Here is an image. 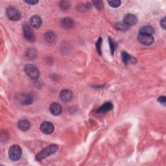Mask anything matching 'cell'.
I'll use <instances>...</instances> for the list:
<instances>
[{"mask_svg": "<svg viewBox=\"0 0 166 166\" xmlns=\"http://www.w3.org/2000/svg\"><path fill=\"white\" fill-rule=\"evenodd\" d=\"M58 149V146L56 144H52L44 147L38 154L36 156V160L38 161H42L50 155L55 154Z\"/></svg>", "mask_w": 166, "mask_h": 166, "instance_id": "1", "label": "cell"}, {"mask_svg": "<svg viewBox=\"0 0 166 166\" xmlns=\"http://www.w3.org/2000/svg\"><path fill=\"white\" fill-rule=\"evenodd\" d=\"M22 149L18 145H13L8 151V156L12 161H18L22 156Z\"/></svg>", "mask_w": 166, "mask_h": 166, "instance_id": "2", "label": "cell"}, {"mask_svg": "<svg viewBox=\"0 0 166 166\" xmlns=\"http://www.w3.org/2000/svg\"><path fill=\"white\" fill-rule=\"evenodd\" d=\"M25 72L32 80H36L40 76V71L38 68L33 64H27L25 66Z\"/></svg>", "mask_w": 166, "mask_h": 166, "instance_id": "3", "label": "cell"}, {"mask_svg": "<svg viewBox=\"0 0 166 166\" xmlns=\"http://www.w3.org/2000/svg\"><path fill=\"white\" fill-rule=\"evenodd\" d=\"M6 14L8 19L12 21H18L21 18V17H22L21 12L18 8L12 6L8 7L7 8Z\"/></svg>", "mask_w": 166, "mask_h": 166, "instance_id": "4", "label": "cell"}, {"mask_svg": "<svg viewBox=\"0 0 166 166\" xmlns=\"http://www.w3.org/2000/svg\"><path fill=\"white\" fill-rule=\"evenodd\" d=\"M23 31L25 39L30 42H33L35 40V34L33 31L31 25L28 23H24L23 24Z\"/></svg>", "mask_w": 166, "mask_h": 166, "instance_id": "5", "label": "cell"}, {"mask_svg": "<svg viewBox=\"0 0 166 166\" xmlns=\"http://www.w3.org/2000/svg\"><path fill=\"white\" fill-rule=\"evenodd\" d=\"M138 40L140 43L146 45H150L154 43V38L152 35H149V34H141L139 33L138 36Z\"/></svg>", "mask_w": 166, "mask_h": 166, "instance_id": "6", "label": "cell"}, {"mask_svg": "<svg viewBox=\"0 0 166 166\" xmlns=\"http://www.w3.org/2000/svg\"><path fill=\"white\" fill-rule=\"evenodd\" d=\"M40 130L45 134H52L54 131V126L53 123L49 121H44L40 125Z\"/></svg>", "mask_w": 166, "mask_h": 166, "instance_id": "7", "label": "cell"}, {"mask_svg": "<svg viewBox=\"0 0 166 166\" xmlns=\"http://www.w3.org/2000/svg\"><path fill=\"white\" fill-rule=\"evenodd\" d=\"M123 22L128 25L129 27H130L132 26V25H134L137 23L138 18L137 16L133 14H126L124 17V18H123Z\"/></svg>", "mask_w": 166, "mask_h": 166, "instance_id": "8", "label": "cell"}, {"mask_svg": "<svg viewBox=\"0 0 166 166\" xmlns=\"http://www.w3.org/2000/svg\"><path fill=\"white\" fill-rule=\"evenodd\" d=\"M62 106L58 103H53L49 106V111L53 116H59L62 112Z\"/></svg>", "mask_w": 166, "mask_h": 166, "instance_id": "9", "label": "cell"}, {"mask_svg": "<svg viewBox=\"0 0 166 166\" xmlns=\"http://www.w3.org/2000/svg\"><path fill=\"white\" fill-rule=\"evenodd\" d=\"M19 101L20 103L23 105H29L33 103V97L30 94H22L18 97Z\"/></svg>", "mask_w": 166, "mask_h": 166, "instance_id": "10", "label": "cell"}, {"mask_svg": "<svg viewBox=\"0 0 166 166\" xmlns=\"http://www.w3.org/2000/svg\"><path fill=\"white\" fill-rule=\"evenodd\" d=\"M42 23V19L40 16L37 15H34L29 20V24L31 25L32 27L38 29L39 28Z\"/></svg>", "mask_w": 166, "mask_h": 166, "instance_id": "11", "label": "cell"}, {"mask_svg": "<svg viewBox=\"0 0 166 166\" xmlns=\"http://www.w3.org/2000/svg\"><path fill=\"white\" fill-rule=\"evenodd\" d=\"M113 108V105L112 103L110 102H107V103H105L102 105L101 107H99L98 109L97 110V114H103L105 113L108 112L110 110H112Z\"/></svg>", "mask_w": 166, "mask_h": 166, "instance_id": "12", "label": "cell"}, {"mask_svg": "<svg viewBox=\"0 0 166 166\" xmlns=\"http://www.w3.org/2000/svg\"><path fill=\"white\" fill-rule=\"evenodd\" d=\"M60 98L62 101L68 102L73 98V93L70 90H64L60 93Z\"/></svg>", "mask_w": 166, "mask_h": 166, "instance_id": "13", "label": "cell"}, {"mask_svg": "<svg viewBox=\"0 0 166 166\" xmlns=\"http://www.w3.org/2000/svg\"><path fill=\"white\" fill-rule=\"evenodd\" d=\"M121 58L123 62L125 64H130L136 63V59L132 57L129 53L126 52H123L121 53Z\"/></svg>", "mask_w": 166, "mask_h": 166, "instance_id": "14", "label": "cell"}, {"mask_svg": "<svg viewBox=\"0 0 166 166\" xmlns=\"http://www.w3.org/2000/svg\"><path fill=\"white\" fill-rule=\"evenodd\" d=\"M18 128L22 131L27 130L30 127V123L27 120H20L18 123Z\"/></svg>", "mask_w": 166, "mask_h": 166, "instance_id": "15", "label": "cell"}, {"mask_svg": "<svg viewBox=\"0 0 166 166\" xmlns=\"http://www.w3.org/2000/svg\"><path fill=\"white\" fill-rule=\"evenodd\" d=\"M61 25L63 27L65 28H70L72 27L74 25V22L73 20L69 18H66L62 20Z\"/></svg>", "mask_w": 166, "mask_h": 166, "instance_id": "16", "label": "cell"}, {"mask_svg": "<svg viewBox=\"0 0 166 166\" xmlns=\"http://www.w3.org/2000/svg\"><path fill=\"white\" fill-rule=\"evenodd\" d=\"M155 32V29L151 25H146L140 29L139 33L141 34H149V35H152Z\"/></svg>", "mask_w": 166, "mask_h": 166, "instance_id": "17", "label": "cell"}, {"mask_svg": "<svg viewBox=\"0 0 166 166\" xmlns=\"http://www.w3.org/2000/svg\"><path fill=\"white\" fill-rule=\"evenodd\" d=\"M45 40L48 43H52L55 40V35L52 31H49L45 34Z\"/></svg>", "mask_w": 166, "mask_h": 166, "instance_id": "18", "label": "cell"}, {"mask_svg": "<svg viewBox=\"0 0 166 166\" xmlns=\"http://www.w3.org/2000/svg\"><path fill=\"white\" fill-rule=\"evenodd\" d=\"M26 56L29 60H33L36 57V52L33 49H30L27 51Z\"/></svg>", "mask_w": 166, "mask_h": 166, "instance_id": "19", "label": "cell"}, {"mask_svg": "<svg viewBox=\"0 0 166 166\" xmlns=\"http://www.w3.org/2000/svg\"><path fill=\"white\" fill-rule=\"evenodd\" d=\"M129 26L127 25H126L124 22H120V23H116V28L117 29V30H120V31H126L127 30V29H129Z\"/></svg>", "mask_w": 166, "mask_h": 166, "instance_id": "20", "label": "cell"}, {"mask_svg": "<svg viewBox=\"0 0 166 166\" xmlns=\"http://www.w3.org/2000/svg\"><path fill=\"white\" fill-rule=\"evenodd\" d=\"M108 5L113 8H117L120 7L121 5L120 1H108Z\"/></svg>", "mask_w": 166, "mask_h": 166, "instance_id": "21", "label": "cell"}, {"mask_svg": "<svg viewBox=\"0 0 166 166\" xmlns=\"http://www.w3.org/2000/svg\"><path fill=\"white\" fill-rule=\"evenodd\" d=\"M101 44H102V38H99L98 40H97L96 43V48L97 50V52L101 55Z\"/></svg>", "mask_w": 166, "mask_h": 166, "instance_id": "22", "label": "cell"}, {"mask_svg": "<svg viewBox=\"0 0 166 166\" xmlns=\"http://www.w3.org/2000/svg\"><path fill=\"white\" fill-rule=\"evenodd\" d=\"M108 41H109V44H110V52H111L112 55H113L114 51H115V44H114V42L112 40V38H110V37L108 38Z\"/></svg>", "mask_w": 166, "mask_h": 166, "instance_id": "23", "label": "cell"}, {"mask_svg": "<svg viewBox=\"0 0 166 166\" xmlns=\"http://www.w3.org/2000/svg\"><path fill=\"white\" fill-rule=\"evenodd\" d=\"M60 6L62 9L63 10H66L68 9L70 7V4L67 2H61L60 3Z\"/></svg>", "mask_w": 166, "mask_h": 166, "instance_id": "24", "label": "cell"}, {"mask_svg": "<svg viewBox=\"0 0 166 166\" xmlns=\"http://www.w3.org/2000/svg\"><path fill=\"white\" fill-rule=\"evenodd\" d=\"M90 7V3H86V4H83V5L79 6V10L80 11H87L89 10V8Z\"/></svg>", "mask_w": 166, "mask_h": 166, "instance_id": "25", "label": "cell"}, {"mask_svg": "<svg viewBox=\"0 0 166 166\" xmlns=\"http://www.w3.org/2000/svg\"><path fill=\"white\" fill-rule=\"evenodd\" d=\"M93 5H94V6H95L97 8H98V9H99V10L102 8V7H103V5H102V2H100V1L93 2Z\"/></svg>", "mask_w": 166, "mask_h": 166, "instance_id": "26", "label": "cell"}, {"mask_svg": "<svg viewBox=\"0 0 166 166\" xmlns=\"http://www.w3.org/2000/svg\"><path fill=\"white\" fill-rule=\"evenodd\" d=\"M158 101L160 103L164 105H165V103H166V97L165 96H161V97H158Z\"/></svg>", "mask_w": 166, "mask_h": 166, "instance_id": "27", "label": "cell"}, {"mask_svg": "<svg viewBox=\"0 0 166 166\" xmlns=\"http://www.w3.org/2000/svg\"><path fill=\"white\" fill-rule=\"evenodd\" d=\"M160 25H161V27H162L164 29H165L166 23H165V17L163 19H161L160 20Z\"/></svg>", "mask_w": 166, "mask_h": 166, "instance_id": "28", "label": "cell"}, {"mask_svg": "<svg viewBox=\"0 0 166 166\" xmlns=\"http://www.w3.org/2000/svg\"><path fill=\"white\" fill-rule=\"evenodd\" d=\"M25 2L27 4H29V5H36V4L38 3V1H25Z\"/></svg>", "mask_w": 166, "mask_h": 166, "instance_id": "29", "label": "cell"}]
</instances>
